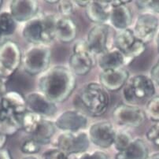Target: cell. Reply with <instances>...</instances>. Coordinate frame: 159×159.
<instances>
[{
    "mask_svg": "<svg viewBox=\"0 0 159 159\" xmlns=\"http://www.w3.org/2000/svg\"><path fill=\"white\" fill-rule=\"evenodd\" d=\"M155 85L150 76L138 74L129 76L122 88V95L125 103L136 105L139 102L145 101L155 95Z\"/></svg>",
    "mask_w": 159,
    "mask_h": 159,
    "instance_id": "obj_4",
    "label": "cell"
},
{
    "mask_svg": "<svg viewBox=\"0 0 159 159\" xmlns=\"http://www.w3.org/2000/svg\"><path fill=\"white\" fill-rule=\"evenodd\" d=\"M0 107L12 112L16 115L22 116L27 111L25 96L16 91L7 92L0 100Z\"/></svg>",
    "mask_w": 159,
    "mask_h": 159,
    "instance_id": "obj_22",
    "label": "cell"
},
{
    "mask_svg": "<svg viewBox=\"0 0 159 159\" xmlns=\"http://www.w3.org/2000/svg\"><path fill=\"white\" fill-rule=\"evenodd\" d=\"M146 9H149L156 14H159V0H151L146 2Z\"/></svg>",
    "mask_w": 159,
    "mask_h": 159,
    "instance_id": "obj_35",
    "label": "cell"
},
{
    "mask_svg": "<svg viewBox=\"0 0 159 159\" xmlns=\"http://www.w3.org/2000/svg\"><path fill=\"white\" fill-rule=\"evenodd\" d=\"M146 138L155 147H159V123H156L150 127L146 132Z\"/></svg>",
    "mask_w": 159,
    "mask_h": 159,
    "instance_id": "obj_33",
    "label": "cell"
},
{
    "mask_svg": "<svg viewBox=\"0 0 159 159\" xmlns=\"http://www.w3.org/2000/svg\"><path fill=\"white\" fill-rule=\"evenodd\" d=\"M96 62L101 71L125 68L130 64L125 56L115 48H110L96 56Z\"/></svg>",
    "mask_w": 159,
    "mask_h": 159,
    "instance_id": "obj_19",
    "label": "cell"
},
{
    "mask_svg": "<svg viewBox=\"0 0 159 159\" xmlns=\"http://www.w3.org/2000/svg\"><path fill=\"white\" fill-rule=\"evenodd\" d=\"M132 1H111V10L109 20L112 27L117 31L129 29L132 22V10L129 6Z\"/></svg>",
    "mask_w": 159,
    "mask_h": 159,
    "instance_id": "obj_14",
    "label": "cell"
},
{
    "mask_svg": "<svg viewBox=\"0 0 159 159\" xmlns=\"http://www.w3.org/2000/svg\"><path fill=\"white\" fill-rule=\"evenodd\" d=\"M57 7H58V11L61 17H70V16L74 12L76 6L73 1L62 0V1H58Z\"/></svg>",
    "mask_w": 159,
    "mask_h": 159,
    "instance_id": "obj_31",
    "label": "cell"
},
{
    "mask_svg": "<svg viewBox=\"0 0 159 159\" xmlns=\"http://www.w3.org/2000/svg\"><path fill=\"white\" fill-rule=\"evenodd\" d=\"M75 6H77L79 7H83V8H86L87 6L89 4L90 0H76V1H73Z\"/></svg>",
    "mask_w": 159,
    "mask_h": 159,
    "instance_id": "obj_37",
    "label": "cell"
},
{
    "mask_svg": "<svg viewBox=\"0 0 159 159\" xmlns=\"http://www.w3.org/2000/svg\"><path fill=\"white\" fill-rule=\"evenodd\" d=\"M17 22L10 12H2L0 14V38L14 34Z\"/></svg>",
    "mask_w": 159,
    "mask_h": 159,
    "instance_id": "obj_26",
    "label": "cell"
},
{
    "mask_svg": "<svg viewBox=\"0 0 159 159\" xmlns=\"http://www.w3.org/2000/svg\"><path fill=\"white\" fill-rule=\"evenodd\" d=\"M94 57L88 50L86 41L80 39L73 45L68 68L75 76H86L95 66Z\"/></svg>",
    "mask_w": 159,
    "mask_h": 159,
    "instance_id": "obj_8",
    "label": "cell"
},
{
    "mask_svg": "<svg viewBox=\"0 0 159 159\" xmlns=\"http://www.w3.org/2000/svg\"><path fill=\"white\" fill-rule=\"evenodd\" d=\"M112 117L117 125L137 129L143 125L147 117L144 110L138 105L120 103L112 111Z\"/></svg>",
    "mask_w": 159,
    "mask_h": 159,
    "instance_id": "obj_9",
    "label": "cell"
},
{
    "mask_svg": "<svg viewBox=\"0 0 159 159\" xmlns=\"http://www.w3.org/2000/svg\"><path fill=\"white\" fill-rule=\"evenodd\" d=\"M44 117H41L39 114L26 111L20 117V126L21 129L27 134L32 135L35 132L39 124Z\"/></svg>",
    "mask_w": 159,
    "mask_h": 159,
    "instance_id": "obj_25",
    "label": "cell"
},
{
    "mask_svg": "<svg viewBox=\"0 0 159 159\" xmlns=\"http://www.w3.org/2000/svg\"><path fill=\"white\" fill-rule=\"evenodd\" d=\"M111 32V27L107 24L95 25L90 29L85 41L91 54L98 56L112 48L110 47Z\"/></svg>",
    "mask_w": 159,
    "mask_h": 159,
    "instance_id": "obj_11",
    "label": "cell"
},
{
    "mask_svg": "<svg viewBox=\"0 0 159 159\" xmlns=\"http://www.w3.org/2000/svg\"><path fill=\"white\" fill-rule=\"evenodd\" d=\"M55 132L56 126L54 121L48 118H43L35 132L31 135V138L40 146L47 145L51 142Z\"/></svg>",
    "mask_w": 159,
    "mask_h": 159,
    "instance_id": "obj_24",
    "label": "cell"
},
{
    "mask_svg": "<svg viewBox=\"0 0 159 159\" xmlns=\"http://www.w3.org/2000/svg\"><path fill=\"white\" fill-rule=\"evenodd\" d=\"M129 71L125 68L101 71L98 76V83L107 92H117L122 89L129 80Z\"/></svg>",
    "mask_w": 159,
    "mask_h": 159,
    "instance_id": "obj_17",
    "label": "cell"
},
{
    "mask_svg": "<svg viewBox=\"0 0 159 159\" xmlns=\"http://www.w3.org/2000/svg\"><path fill=\"white\" fill-rule=\"evenodd\" d=\"M27 111L39 114L44 118L54 116L57 106L39 92H32L25 96Z\"/></svg>",
    "mask_w": 159,
    "mask_h": 159,
    "instance_id": "obj_16",
    "label": "cell"
},
{
    "mask_svg": "<svg viewBox=\"0 0 159 159\" xmlns=\"http://www.w3.org/2000/svg\"><path fill=\"white\" fill-rule=\"evenodd\" d=\"M51 48L46 45H33L22 54L21 66L30 76L41 75L50 68Z\"/></svg>",
    "mask_w": 159,
    "mask_h": 159,
    "instance_id": "obj_5",
    "label": "cell"
},
{
    "mask_svg": "<svg viewBox=\"0 0 159 159\" xmlns=\"http://www.w3.org/2000/svg\"><path fill=\"white\" fill-rule=\"evenodd\" d=\"M69 159H110L105 151L102 150H95L92 151H85L80 154L69 156Z\"/></svg>",
    "mask_w": 159,
    "mask_h": 159,
    "instance_id": "obj_29",
    "label": "cell"
},
{
    "mask_svg": "<svg viewBox=\"0 0 159 159\" xmlns=\"http://www.w3.org/2000/svg\"><path fill=\"white\" fill-rule=\"evenodd\" d=\"M42 159H69V156L54 147L44 151L42 154Z\"/></svg>",
    "mask_w": 159,
    "mask_h": 159,
    "instance_id": "obj_32",
    "label": "cell"
},
{
    "mask_svg": "<svg viewBox=\"0 0 159 159\" xmlns=\"http://www.w3.org/2000/svg\"><path fill=\"white\" fill-rule=\"evenodd\" d=\"M116 129L111 122L102 120L92 124L88 129L90 143L100 149H108L113 146Z\"/></svg>",
    "mask_w": 159,
    "mask_h": 159,
    "instance_id": "obj_12",
    "label": "cell"
},
{
    "mask_svg": "<svg viewBox=\"0 0 159 159\" xmlns=\"http://www.w3.org/2000/svg\"><path fill=\"white\" fill-rule=\"evenodd\" d=\"M40 147L39 143L36 142L32 138L25 139L20 146V151L26 155H35L40 151Z\"/></svg>",
    "mask_w": 159,
    "mask_h": 159,
    "instance_id": "obj_30",
    "label": "cell"
},
{
    "mask_svg": "<svg viewBox=\"0 0 159 159\" xmlns=\"http://www.w3.org/2000/svg\"><path fill=\"white\" fill-rule=\"evenodd\" d=\"M113 45L125 56L130 63L142 55L147 48V45L135 37L130 28L118 31L114 35Z\"/></svg>",
    "mask_w": 159,
    "mask_h": 159,
    "instance_id": "obj_7",
    "label": "cell"
},
{
    "mask_svg": "<svg viewBox=\"0 0 159 159\" xmlns=\"http://www.w3.org/2000/svg\"><path fill=\"white\" fill-rule=\"evenodd\" d=\"M111 10V1H90L85 8V14L90 21L95 25L106 24L109 20Z\"/></svg>",
    "mask_w": 159,
    "mask_h": 159,
    "instance_id": "obj_20",
    "label": "cell"
},
{
    "mask_svg": "<svg viewBox=\"0 0 159 159\" xmlns=\"http://www.w3.org/2000/svg\"><path fill=\"white\" fill-rule=\"evenodd\" d=\"M79 102L85 111L92 117L103 115L110 106V95L98 82H89L80 92Z\"/></svg>",
    "mask_w": 159,
    "mask_h": 159,
    "instance_id": "obj_3",
    "label": "cell"
},
{
    "mask_svg": "<svg viewBox=\"0 0 159 159\" xmlns=\"http://www.w3.org/2000/svg\"><path fill=\"white\" fill-rule=\"evenodd\" d=\"M21 159H39V157L35 155H26L22 157Z\"/></svg>",
    "mask_w": 159,
    "mask_h": 159,
    "instance_id": "obj_40",
    "label": "cell"
},
{
    "mask_svg": "<svg viewBox=\"0 0 159 159\" xmlns=\"http://www.w3.org/2000/svg\"><path fill=\"white\" fill-rule=\"evenodd\" d=\"M150 78L155 86L159 87V58L157 62L153 66L150 72Z\"/></svg>",
    "mask_w": 159,
    "mask_h": 159,
    "instance_id": "obj_34",
    "label": "cell"
},
{
    "mask_svg": "<svg viewBox=\"0 0 159 159\" xmlns=\"http://www.w3.org/2000/svg\"><path fill=\"white\" fill-rule=\"evenodd\" d=\"M77 25L71 17H58L55 23V39L62 43H70L77 36Z\"/></svg>",
    "mask_w": 159,
    "mask_h": 159,
    "instance_id": "obj_21",
    "label": "cell"
},
{
    "mask_svg": "<svg viewBox=\"0 0 159 159\" xmlns=\"http://www.w3.org/2000/svg\"><path fill=\"white\" fill-rule=\"evenodd\" d=\"M54 123L56 129L62 132H76L84 131L88 127V119L81 110H68L60 113Z\"/></svg>",
    "mask_w": 159,
    "mask_h": 159,
    "instance_id": "obj_13",
    "label": "cell"
},
{
    "mask_svg": "<svg viewBox=\"0 0 159 159\" xmlns=\"http://www.w3.org/2000/svg\"><path fill=\"white\" fill-rule=\"evenodd\" d=\"M148 157L149 149L146 143L141 138H135L125 151L117 153L114 159H147Z\"/></svg>",
    "mask_w": 159,
    "mask_h": 159,
    "instance_id": "obj_23",
    "label": "cell"
},
{
    "mask_svg": "<svg viewBox=\"0 0 159 159\" xmlns=\"http://www.w3.org/2000/svg\"><path fill=\"white\" fill-rule=\"evenodd\" d=\"M0 159H13L12 154L9 150L2 148L0 150Z\"/></svg>",
    "mask_w": 159,
    "mask_h": 159,
    "instance_id": "obj_36",
    "label": "cell"
},
{
    "mask_svg": "<svg viewBox=\"0 0 159 159\" xmlns=\"http://www.w3.org/2000/svg\"><path fill=\"white\" fill-rule=\"evenodd\" d=\"M76 86V76L64 66L50 67L38 79L39 92L55 104L66 101Z\"/></svg>",
    "mask_w": 159,
    "mask_h": 159,
    "instance_id": "obj_1",
    "label": "cell"
},
{
    "mask_svg": "<svg viewBox=\"0 0 159 159\" xmlns=\"http://www.w3.org/2000/svg\"><path fill=\"white\" fill-rule=\"evenodd\" d=\"M57 16L52 14H37L25 23L21 35L25 40L33 45H46L55 39V23Z\"/></svg>",
    "mask_w": 159,
    "mask_h": 159,
    "instance_id": "obj_2",
    "label": "cell"
},
{
    "mask_svg": "<svg viewBox=\"0 0 159 159\" xmlns=\"http://www.w3.org/2000/svg\"><path fill=\"white\" fill-rule=\"evenodd\" d=\"M146 2L147 1H135V5L140 10L146 9Z\"/></svg>",
    "mask_w": 159,
    "mask_h": 159,
    "instance_id": "obj_38",
    "label": "cell"
},
{
    "mask_svg": "<svg viewBox=\"0 0 159 159\" xmlns=\"http://www.w3.org/2000/svg\"><path fill=\"white\" fill-rule=\"evenodd\" d=\"M147 159H159V153H154L151 155H149Z\"/></svg>",
    "mask_w": 159,
    "mask_h": 159,
    "instance_id": "obj_39",
    "label": "cell"
},
{
    "mask_svg": "<svg viewBox=\"0 0 159 159\" xmlns=\"http://www.w3.org/2000/svg\"><path fill=\"white\" fill-rule=\"evenodd\" d=\"M22 53L18 44L10 39L0 44V76L8 79L21 65Z\"/></svg>",
    "mask_w": 159,
    "mask_h": 159,
    "instance_id": "obj_6",
    "label": "cell"
},
{
    "mask_svg": "<svg viewBox=\"0 0 159 159\" xmlns=\"http://www.w3.org/2000/svg\"><path fill=\"white\" fill-rule=\"evenodd\" d=\"M144 112L150 120L159 123V95H154L147 102Z\"/></svg>",
    "mask_w": 159,
    "mask_h": 159,
    "instance_id": "obj_28",
    "label": "cell"
},
{
    "mask_svg": "<svg viewBox=\"0 0 159 159\" xmlns=\"http://www.w3.org/2000/svg\"><path fill=\"white\" fill-rule=\"evenodd\" d=\"M132 139L133 138L132 135L128 131L124 130V129L116 131L113 147H114L117 153L122 152L129 147Z\"/></svg>",
    "mask_w": 159,
    "mask_h": 159,
    "instance_id": "obj_27",
    "label": "cell"
},
{
    "mask_svg": "<svg viewBox=\"0 0 159 159\" xmlns=\"http://www.w3.org/2000/svg\"><path fill=\"white\" fill-rule=\"evenodd\" d=\"M156 44H157V51H158V52H159V32H158V33H157V39H156Z\"/></svg>",
    "mask_w": 159,
    "mask_h": 159,
    "instance_id": "obj_41",
    "label": "cell"
},
{
    "mask_svg": "<svg viewBox=\"0 0 159 159\" xmlns=\"http://www.w3.org/2000/svg\"><path fill=\"white\" fill-rule=\"evenodd\" d=\"M158 25L157 16L151 13H144L136 18L132 31L135 37L147 45L155 36Z\"/></svg>",
    "mask_w": 159,
    "mask_h": 159,
    "instance_id": "obj_15",
    "label": "cell"
},
{
    "mask_svg": "<svg viewBox=\"0 0 159 159\" xmlns=\"http://www.w3.org/2000/svg\"><path fill=\"white\" fill-rule=\"evenodd\" d=\"M39 2L35 0H13L10 3V14L16 22L26 23L37 16Z\"/></svg>",
    "mask_w": 159,
    "mask_h": 159,
    "instance_id": "obj_18",
    "label": "cell"
},
{
    "mask_svg": "<svg viewBox=\"0 0 159 159\" xmlns=\"http://www.w3.org/2000/svg\"><path fill=\"white\" fill-rule=\"evenodd\" d=\"M54 146L68 156L76 155L88 151L90 146L88 132L84 131L76 132H62L56 138Z\"/></svg>",
    "mask_w": 159,
    "mask_h": 159,
    "instance_id": "obj_10",
    "label": "cell"
}]
</instances>
